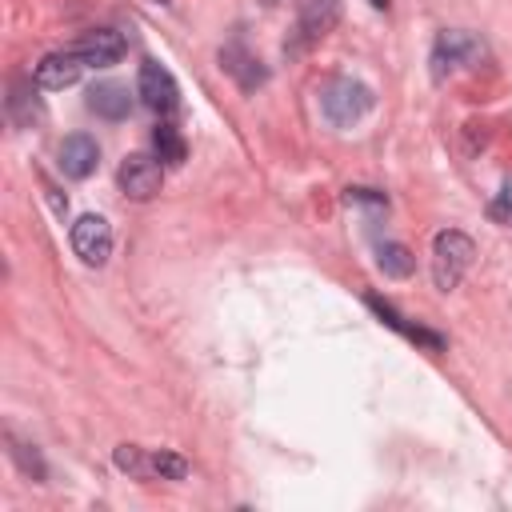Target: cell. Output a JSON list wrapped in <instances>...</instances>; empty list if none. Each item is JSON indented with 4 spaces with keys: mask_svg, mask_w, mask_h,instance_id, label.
Here are the masks:
<instances>
[{
    "mask_svg": "<svg viewBox=\"0 0 512 512\" xmlns=\"http://www.w3.org/2000/svg\"><path fill=\"white\" fill-rule=\"evenodd\" d=\"M472 256H476V244L464 232H456V228L440 232L432 240V276H436V288L440 292H452L460 284V276L472 268Z\"/></svg>",
    "mask_w": 512,
    "mask_h": 512,
    "instance_id": "obj_1",
    "label": "cell"
},
{
    "mask_svg": "<svg viewBox=\"0 0 512 512\" xmlns=\"http://www.w3.org/2000/svg\"><path fill=\"white\" fill-rule=\"evenodd\" d=\"M320 108H324L328 124L348 128V124H356V120L372 108V88L360 84V80H352V76H340V80H332V84L320 92Z\"/></svg>",
    "mask_w": 512,
    "mask_h": 512,
    "instance_id": "obj_2",
    "label": "cell"
},
{
    "mask_svg": "<svg viewBox=\"0 0 512 512\" xmlns=\"http://www.w3.org/2000/svg\"><path fill=\"white\" fill-rule=\"evenodd\" d=\"M484 56L488 52L472 32H460V28L456 32H440L436 44H432V76L444 80V76H452L460 68H480Z\"/></svg>",
    "mask_w": 512,
    "mask_h": 512,
    "instance_id": "obj_3",
    "label": "cell"
},
{
    "mask_svg": "<svg viewBox=\"0 0 512 512\" xmlns=\"http://www.w3.org/2000/svg\"><path fill=\"white\" fill-rule=\"evenodd\" d=\"M136 96H140V100H144L152 112H160V116H168V112H176V108H180V88H176L172 72H168V68H160L156 60L140 64V76H136Z\"/></svg>",
    "mask_w": 512,
    "mask_h": 512,
    "instance_id": "obj_4",
    "label": "cell"
},
{
    "mask_svg": "<svg viewBox=\"0 0 512 512\" xmlns=\"http://www.w3.org/2000/svg\"><path fill=\"white\" fill-rule=\"evenodd\" d=\"M72 252L84 260V264H92V268H100L108 256H112V228H108V220L104 216H80L76 224H72Z\"/></svg>",
    "mask_w": 512,
    "mask_h": 512,
    "instance_id": "obj_5",
    "label": "cell"
},
{
    "mask_svg": "<svg viewBox=\"0 0 512 512\" xmlns=\"http://www.w3.org/2000/svg\"><path fill=\"white\" fill-rule=\"evenodd\" d=\"M160 180H164L160 160H152V156H144V152H132V156L120 164V188H124V196H132V200H152V196L160 192Z\"/></svg>",
    "mask_w": 512,
    "mask_h": 512,
    "instance_id": "obj_6",
    "label": "cell"
},
{
    "mask_svg": "<svg viewBox=\"0 0 512 512\" xmlns=\"http://www.w3.org/2000/svg\"><path fill=\"white\" fill-rule=\"evenodd\" d=\"M68 52L80 56V64L108 68V64H116V60L124 56V36H120L116 28H92V32H84Z\"/></svg>",
    "mask_w": 512,
    "mask_h": 512,
    "instance_id": "obj_7",
    "label": "cell"
},
{
    "mask_svg": "<svg viewBox=\"0 0 512 512\" xmlns=\"http://www.w3.org/2000/svg\"><path fill=\"white\" fill-rule=\"evenodd\" d=\"M96 164H100V148H96L92 136L76 132V136H68V140L60 144V172H64V176L84 180V176L96 172Z\"/></svg>",
    "mask_w": 512,
    "mask_h": 512,
    "instance_id": "obj_8",
    "label": "cell"
},
{
    "mask_svg": "<svg viewBox=\"0 0 512 512\" xmlns=\"http://www.w3.org/2000/svg\"><path fill=\"white\" fill-rule=\"evenodd\" d=\"M340 20V0H300V16H296V32L304 44L320 40L324 32H332Z\"/></svg>",
    "mask_w": 512,
    "mask_h": 512,
    "instance_id": "obj_9",
    "label": "cell"
},
{
    "mask_svg": "<svg viewBox=\"0 0 512 512\" xmlns=\"http://www.w3.org/2000/svg\"><path fill=\"white\" fill-rule=\"evenodd\" d=\"M80 72H84V64H80V56H72V52H48L40 64H36V84L40 88H68V84H76L80 80Z\"/></svg>",
    "mask_w": 512,
    "mask_h": 512,
    "instance_id": "obj_10",
    "label": "cell"
},
{
    "mask_svg": "<svg viewBox=\"0 0 512 512\" xmlns=\"http://www.w3.org/2000/svg\"><path fill=\"white\" fill-rule=\"evenodd\" d=\"M368 308L388 324V328H396V332H404L408 340H416V344H424V348H432V352H440L444 348V336H436V332H428V328H420V324H412L408 316H400L392 304H384L380 296H368Z\"/></svg>",
    "mask_w": 512,
    "mask_h": 512,
    "instance_id": "obj_11",
    "label": "cell"
},
{
    "mask_svg": "<svg viewBox=\"0 0 512 512\" xmlns=\"http://www.w3.org/2000/svg\"><path fill=\"white\" fill-rule=\"evenodd\" d=\"M88 112H96L104 120H124L132 112V96L124 84H92L88 88Z\"/></svg>",
    "mask_w": 512,
    "mask_h": 512,
    "instance_id": "obj_12",
    "label": "cell"
},
{
    "mask_svg": "<svg viewBox=\"0 0 512 512\" xmlns=\"http://www.w3.org/2000/svg\"><path fill=\"white\" fill-rule=\"evenodd\" d=\"M220 64H224V72H232L244 88H256V84L264 80V68H256L260 60H252V56L244 52V44H228V48L220 52Z\"/></svg>",
    "mask_w": 512,
    "mask_h": 512,
    "instance_id": "obj_13",
    "label": "cell"
},
{
    "mask_svg": "<svg viewBox=\"0 0 512 512\" xmlns=\"http://www.w3.org/2000/svg\"><path fill=\"white\" fill-rule=\"evenodd\" d=\"M152 144H156L160 160H168V164H180V160H184V140H180V132H176L172 124H160V128L152 132Z\"/></svg>",
    "mask_w": 512,
    "mask_h": 512,
    "instance_id": "obj_14",
    "label": "cell"
},
{
    "mask_svg": "<svg viewBox=\"0 0 512 512\" xmlns=\"http://www.w3.org/2000/svg\"><path fill=\"white\" fill-rule=\"evenodd\" d=\"M380 268H384L388 276H408V272H412V252H408L404 244L388 240V244H380Z\"/></svg>",
    "mask_w": 512,
    "mask_h": 512,
    "instance_id": "obj_15",
    "label": "cell"
},
{
    "mask_svg": "<svg viewBox=\"0 0 512 512\" xmlns=\"http://www.w3.org/2000/svg\"><path fill=\"white\" fill-rule=\"evenodd\" d=\"M148 468H152L156 476H164V480H184V476H188V464H184L176 452H152V456H148Z\"/></svg>",
    "mask_w": 512,
    "mask_h": 512,
    "instance_id": "obj_16",
    "label": "cell"
},
{
    "mask_svg": "<svg viewBox=\"0 0 512 512\" xmlns=\"http://www.w3.org/2000/svg\"><path fill=\"white\" fill-rule=\"evenodd\" d=\"M488 216L500 220V224H512V184H504V192L488 204Z\"/></svg>",
    "mask_w": 512,
    "mask_h": 512,
    "instance_id": "obj_17",
    "label": "cell"
},
{
    "mask_svg": "<svg viewBox=\"0 0 512 512\" xmlns=\"http://www.w3.org/2000/svg\"><path fill=\"white\" fill-rule=\"evenodd\" d=\"M372 4H376V8H388V0H372Z\"/></svg>",
    "mask_w": 512,
    "mask_h": 512,
    "instance_id": "obj_18",
    "label": "cell"
},
{
    "mask_svg": "<svg viewBox=\"0 0 512 512\" xmlns=\"http://www.w3.org/2000/svg\"><path fill=\"white\" fill-rule=\"evenodd\" d=\"M156 4H164V0H156Z\"/></svg>",
    "mask_w": 512,
    "mask_h": 512,
    "instance_id": "obj_19",
    "label": "cell"
}]
</instances>
